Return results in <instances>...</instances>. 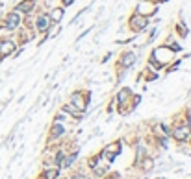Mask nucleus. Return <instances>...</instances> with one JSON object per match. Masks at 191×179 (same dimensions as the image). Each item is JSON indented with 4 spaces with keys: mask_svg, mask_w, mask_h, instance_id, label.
<instances>
[{
    "mask_svg": "<svg viewBox=\"0 0 191 179\" xmlns=\"http://www.w3.org/2000/svg\"><path fill=\"white\" fill-rule=\"evenodd\" d=\"M19 22H21V17H19L17 13H9V15H8V19H6V28L15 30V28L19 26Z\"/></svg>",
    "mask_w": 191,
    "mask_h": 179,
    "instance_id": "f257e3e1",
    "label": "nucleus"
},
{
    "mask_svg": "<svg viewBox=\"0 0 191 179\" xmlns=\"http://www.w3.org/2000/svg\"><path fill=\"white\" fill-rule=\"evenodd\" d=\"M15 50V44L11 41H2L0 42V56H9Z\"/></svg>",
    "mask_w": 191,
    "mask_h": 179,
    "instance_id": "f03ea898",
    "label": "nucleus"
},
{
    "mask_svg": "<svg viewBox=\"0 0 191 179\" xmlns=\"http://www.w3.org/2000/svg\"><path fill=\"white\" fill-rule=\"evenodd\" d=\"M130 24H132V28H134V30H141V28H145V24H147V19H145V17H139V15H135V17H132Z\"/></svg>",
    "mask_w": 191,
    "mask_h": 179,
    "instance_id": "7ed1b4c3",
    "label": "nucleus"
},
{
    "mask_svg": "<svg viewBox=\"0 0 191 179\" xmlns=\"http://www.w3.org/2000/svg\"><path fill=\"white\" fill-rule=\"evenodd\" d=\"M48 24H50V20L46 15H39V19H37V30L39 32H46L48 30Z\"/></svg>",
    "mask_w": 191,
    "mask_h": 179,
    "instance_id": "20e7f679",
    "label": "nucleus"
},
{
    "mask_svg": "<svg viewBox=\"0 0 191 179\" xmlns=\"http://www.w3.org/2000/svg\"><path fill=\"white\" fill-rule=\"evenodd\" d=\"M188 135H189V129H188V127H178V129L174 131V139L176 140L188 139Z\"/></svg>",
    "mask_w": 191,
    "mask_h": 179,
    "instance_id": "39448f33",
    "label": "nucleus"
},
{
    "mask_svg": "<svg viewBox=\"0 0 191 179\" xmlns=\"http://www.w3.org/2000/svg\"><path fill=\"white\" fill-rule=\"evenodd\" d=\"M72 105H76L80 111H84V109H85V102L82 100V96H80L78 92H76V94H72Z\"/></svg>",
    "mask_w": 191,
    "mask_h": 179,
    "instance_id": "423d86ee",
    "label": "nucleus"
},
{
    "mask_svg": "<svg viewBox=\"0 0 191 179\" xmlns=\"http://www.w3.org/2000/svg\"><path fill=\"white\" fill-rule=\"evenodd\" d=\"M32 7H34V0H26V2H22V4L17 6V9H19V11H24V13L30 11Z\"/></svg>",
    "mask_w": 191,
    "mask_h": 179,
    "instance_id": "0eeeda50",
    "label": "nucleus"
},
{
    "mask_svg": "<svg viewBox=\"0 0 191 179\" xmlns=\"http://www.w3.org/2000/svg\"><path fill=\"white\" fill-rule=\"evenodd\" d=\"M134 59H135V56H134L132 52H130V54H125V56H123V65H125V67H132V65H134Z\"/></svg>",
    "mask_w": 191,
    "mask_h": 179,
    "instance_id": "6e6552de",
    "label": "nucleus"
},
{
    "mask_svg": "<svg viewBox=\"0 0 191 179\" xmlns=\"http://www.w3.org/2000/svg\"><path fill=\"white\" fill-rule=\"evenodd\" d=\"M61 17H63V9H61V7H56V9L52 11V20L60 22V20H61Z\"/></svg>",
    "mask_w": 191,
    "mask_h": 179,
    "instance_id": "1a4fd4ad",
    "label": "nucleus"
},
{
    "mask_svg": "<svg viewBox=\"0 0 191 179\" xmlns=\"http://www.w3.org/2000/svg\"><path fill=\"white\" fill-rule=\"evenodd\" d=\"M63 126H60V124H56L54 127H52V137H60V135H63Z\"/></svg>",
    "mask_w": 191,
    "mask_h": 179,
    "instance_id": "9d476101",
    "label": "nucleus"
},
{
    "mask_svg": "<svg viewBox=\"0 0 191 179\" xmlns=\"http://www.w3.org/2000/svg\"><path fill=\"white\" fill-rule=\"evenodd\" d=\"M130 96V91L128 89H123L121 92H119V96H117V100H119V103H125V100Z\"/></svg>",
    "mask_w": 191,
    "mask_h": 179,
    "instance_id": "9b49d317",
    "label": "nucleus"
},
{
    "mask_svg": "<svg viewBox=\"0 0 191 179\" xmlns=\"http://www.w3.org/2000/svg\"><path fill=\"white\" fill-rule=\"evenodd\" d=\"M65 111H67V113H71V115H76V117L80 115V109H78V107H74L72 103H69V105H65Z\"/></svg>",
    "mask_w": 191,
    "mask_h": 179,
    "instance_id": "f8f14e48",
    "label": "nucleus"
},
{
    "mask_svg": "<svg viewBox=\"0 0 191 179\" xmlns=\"http://www.w3.org/2000/svg\"><path fill=\"white\" fill-rule=\"evenodd\" d=\"M58 177V170H48L45 172V179H56Z\"/></svg>",
    "mask_w": 191,
    "mask_h": 179,
    "instance_id": "ddd939ff",
    "label": "nucleus"
},
{
    "mask_svg": "<svg viewBox=\"0 0 191 179\" xmlns=\"http://www.w3.org/2000/svg\"><path fill=\"white\" fill-rule=\"evenodd\" d=\"M74 159H76V155H71V157H67V161H65V164H63V166H69V164H71V162H72Z\"/></svg>",
    "mask_w": 191,
    "mask_h": 179,
    "instance_id": "4468645a",
    "label": "nucleus"
},
{
    "mask_svg": "<svg viewBox=\"0 0 191 179\" xmlns=\"http://www.w3.org/2000/svg\"><path fill=\"white\" fill-rule=\"evenodd\" d=\"M150 168H152V161L147 159V161H145V170H150Z\"/></svg>",
    "mask_w": 191,
    "mask_h": 179,
    "instance_id": "2eb2a0df",
    "label": "nucleus"
},
{
    "mask_svg": "<svg viewBox=\"0 0 191 179\" xmlns=\"http://www.w3.org/2000/svg\"><path fill=\"white\" fill-rule=\"evenodd\" d=\"M72 2H74V0H63V4H65V6H69V4H72Z\"/></svg>",
    "mask_w": 191,
    "mask_h": 179,
    "instance_id": "dca6fc26",
    "label": "nucleus"
},
{
    "mask_svg": "<svg viewBox=\"0 0 191 179\" xmlns=\"http://www.w3.org/2000/svg\"><path fill=\"white\" fill-rule=\"evenodd\" d=\"M74 179H87V177H84V176H74Z\"/></svg>",
    "mask_w": 191,
    "mask_h": 179,
    "instance_id": "f3484780",
    "label": "nucleus"
},
{
    "mask_svg": "<svg viewBox=\"0 0 191 179\" xmlns=\"http://www.w3.org/2000/svg\"><path fill=\"white\" fill-rule=\"evenodd\" d=\"M0 59H2V56H0Z\"/></svg>",
    "mask_w": 191,
    "mask_h": 179,
    "instance_id": "a211bd4d",
    "label": "nucleus"
}]
</instances>
